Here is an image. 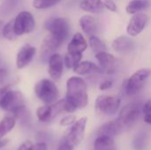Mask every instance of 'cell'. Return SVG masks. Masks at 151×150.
I'll use <instances>...</instances> for the list:
<instances>
[{
	"mask_svg": "<svg viewBox=\"0 0 151 150\" xmlns=\"http://www.w3.org/2000/svg\"><path fill=\"white\" fill-rule=\"evenodd\" d=\"M45 28L49 31V34H50L61 44L67 40L70 34L68 21L61 17L49 19L45 22Z\"/></svg>",
	"mask_w": 151,
	"mask_h": 150,
	"instance_id": "cell-4",
	"label": "cell"
},
{
	"mask_svg": "<svg viewBox=\"0 0 151 150\" xmlns=\"http://www.w3.org/2000/svg\"><path fill=\"white\" fill-rule=\"evenodd\" d=\"M151 76V69L142 68L137 70L124 83V90L129 96L137 95L144 87L145 82Z\"/></svg>",
	"mask_w": 151,
	"mask_h": 150,
	"instance_id": "cell-3",
	"label": "cell"
},
{
	"mask_svg": "<svg viewBox=\"0 0 151 150\" xmlns=\"http://www.w3.org/2000/svg\"><path fill=\"white\" fill-rule=\"evenodd\" d=\"M113 86V80H105L102 81L99 85V89L102 91H105L110 89Z\"/></svg>",
	"mask_w": 151,
	"mask_h": 150,
	"instance_id": "cell-34",
	"label": "cell"
},
{
	"mask_svg": "<svg viewBox=\"0 0 151 150\" xmlns=\"http://www.w3.org/2000/svg\"><path fill=\"white\" fill-rule=\"evenodd\" d=\"M148 21L149 16L143 12H137L133 14L127 27V34L132 37L139 35L146 27Z\"/></svg>",
	"mask_w": 151,
	"mask_h": 150,
	"instance_id": "cell-9",
	"label": "cell"
},
{
	"mask_svg": "<svg viewBox=\"0 0 151 150\" xmlns=\"http://www.w3.org/2000/svg\"><path fill=\"white\" fill-rule=\"evenodd\" d=\"M65 99L71 102L76 108L83 109L88 103V85L80 76H73L66 81Z\"/></svg>",
	"mask_w": 151,
	"mask_h": 150,
	"instance_id": "cell-1",
	"label": "cell"
},
{
	"mask_svg": "<svg viewBox=\"0 0 151 150\" xmlns=\"http://www.w3.org/2000/svg\"><path fill=\"white\" fill-rule=\"evenodd\" d=\"M16 118L13 115L5 116L0 121V137L5 136L8 133H10L16 125Z\"/></svg>",
	"mask_w": 151,
	"mask_h": 150,
	"instance_id": "cell-23",
	"label": "cell"
},
{
	"mask_svg": "<svg viewBox=\"0 0 151 150\" xmlns=\"http://www.w3.org/2000/svg\"><path fill=\"white\" fill-rule=\"evenodd\" d=\"M12 115L15 117L16 119H19L21 121H27L31 118V114L28 109L25 106V104L16 109L12 112Z\"/></svg>",
	"mask_w": 151,
	"mask_h": 150,
	"instance_id": "cell-30",
	"label": "cell"
},
{
	"mask_svg": "<svg viewBox=\"0 0 151 150\" xmlns=\"http://www.w3.org/2000/svg\"><path fill=\"white\" fill-rule=\"evenodd\" d=\"M88 122L87 118H81L79 120L75 121L73 124V126L71 127L68 134L66 135V140L73 146L79 145L83 138H84V133H85V128L86 125Z\"/></svg>",
	"mask_w": 151,
	"mask_h": 150,
	"instance_id": "cell-11",
	"label": "cell"
},
{
	"mask_svg": "<svg viewBox=\"0 0 151 150\" xmlns=\"http://www.w3.org/2000/svg\"><path fill=\"white\" fill-rule=\"evenodd\" d=\"M62 44L57 41L50 34H48L42 40L41 45V58L43 61L49 60L50 57L56 52V50Z\"/></svg>",
	"mask_w": 151,
	"mask_h": 150,
	"instance_id": "cell-13",
	"label": "cell"
},
{
	"mask_svg": "<svg viewBox=\"0 0 151 150\" xmlns=\"http://www.w3.org/2000/svg\"><path fill=\"white\" fill-rule=\"evenodd\" d=\"M73 145H72L67 140H66V138H64L61 141H60V143H59V145H58V150H73Z\"/></svg>",
	"mask_w": 151,
	"mask_h": 150,
	"instance_id": "cell-33",
	"label": "cell"
},
{
	"mask_svg": "<svg viewBox=\"0 0 151 150\" xmlns=\"http://www.w3.org/2000/svg\"><path fill=\"white\" fill-rule=\"evenodd\" d=\"M61 0H33V7L36 10H46L56 4Z\"/></svg>",
	"mask_w": 151,
	"mask_h": 150,
	"instance_id": "cell-29",
	"label": "cell"
},
{
	"mask_svg": "<svg viewBox=\"0 0 151 150\" xmlns=\"http://www.w3.org/2000/svg\"><path fill=\"white\" fill-rule=\"evenodd\" d=\"M80 8L87 12L98 13L104 10V4L102 0H81Z\"/></svg>",
	"mask_w": 151,
	"mask_h": 150,
	"instance_id": "cell-20",
	"label": "cell"
},
{
	"mask_svg": "<svg viewBox=\"0 0 151 150\" xmlns=\"http://www.w3.org/2000/svg\"><path fill=\"white\" fill-rule=\"evenodd\" d=\"M124 128V126L122 123L119 121V119H115L111 120L110 122H107L101 126L97 131H96V135H108V136H115L119 134Z\"/></svg>",
	"mask_w": 151,
	"mask_h": 150,
	"instance_id": "cell-15",
	"label": "cell"
},
{
	"mask_svg": "<svg viewBox=\"0 0 151 150\" xmlns=\"http://www.w3.org/2000/svg\"><path fill=\"white\" fill-rule=\"evenodd\" d=\"M80 26L82 31L88 35H94L98 30V23L96 19L91 15H84L80 20Z\"/></svg>",
	"mask_w": 151,
	"mask_h": 150,
	"instance_id": "cell-19",
	"label": "cell"
},
{
	"mask_svg": "<svg viewBox=\"0 0 151 150\" xmlns=\"http://www.w3.org/2000/svg\"><path fill=\"white\" fill-rule=\"evenodd\" d=\"M88 43H89L90 48L92 49V50L95 53H98V52H101V51H106V50H107V47L104 43V42L102 40H100L95 34L89 36Z\"/></svg>",
	"mask_w": 151,
	"mask_h": 150,
	"instance_id": "cell-28",
	"label": "cell"
},
{
	"mask_svg": "<svg viewBox=\"0 0 151 150\" xmlns=\"http://www.w3.org/2000/svg\"><path fill=\"white\" fill-rule=\"evenodd\" d=\"M24 96L20 91L10 89L0 100V108L12 113L16 109L24 105Z\"/></svg>",
	"mask_w": 151,
	"mask_h": 150,
	"instance_id": "cell-8",
	"label": "cell"
},
{
	"mask_svg": "<svg viewBox=\"0 0 151 150\" xmlns=\"http://www.w3.org/2000/svg\"><path fill=\"white\" fill-rule=\"evenodd\" d=\"M95 150H96V149H95Z\"/></svg>",
	"mask_w": 151,
	"mask_h": 150,
	"instance_id": "cell-42",
	"label": "cell"
},
{
	"mask_svg": "<svg viewBox=\"0 0 151 150\" xmlns=\"http://www.w3.org/2000/svg\"><path fill=\"white\" fill-rule=\"evenodd\" d=\"M144 122L149 125H151V113L144 114Z\"/></svg>",
	"mask_w": 151,
	"mask_h": 150,
	"instance_id": "cell-40",
	"label": "cell"
},
{
	"mask_svg": "<svg viewBox=\"0 0 151 150\" xmlns=\"http://www.w3.org/2000/svg\"><path fill=\"white\" fill-rule=\"evenodd\" d=\"M36 49L29 43H26L19 48L16 55V67L19 70L26 68L34 59Z\"/></svg>",
	"mask_w": 151,
	"mask_h": 150,
	"instance_id": "cell-10",
	"label": "cell"
},
{
	"mask_svg": "<svg viewBox=\"0 0 151 150\" xmlns=\"http://www.w3.org/2000/svg\"><path fill=\"white\" fill-rule=\"evenodd\" d=\"M88 48V42L81 33H75L67 45V52L82 54Z\"/></svg>",
	"mask_w": 151,
	"mask_h": 150,
	"instance_id": "cell-16",
	"label": "cell"
},
{
	"mask_svg": "<svg viewBox=\"0 0 151 150\" xmlns=\"http://www.w3.org/2000/svg\"><path fill=\"white\" fill-rule=\"evenodd\" d=\"M2 35L4 36V39L9 41H14L18 37L14 30V19H12L6 24L4 25L2 30Z\"/></svg>",
	"mask_w": 151,
	"mask_h": 150,
	"instance_id": "cell-26",
	"label": "cell"
},
{
	"mask_svg": "<svg viewBox=\"0 0 151 150\" xmlns=\"http://www.w3.org/2000/svg\"><path fill=\"white\" fill-rule=\"evenodd\" d=\"M82 54H75V53H69L67 52L65 56L63 57L64 65L68 69H73L78 63L81 61Z\"/></svg>",
	"mask_w": 151,
	"mask_h": 150,
	"instance_id": "cell-27",
	"label": "cell"
},
{
	"mask_svg": "<svg viewBox=\"0 0 151 150\" xmlns=\"http://www.w3.org/2000/svg\"><path fill=\"white\" fill-rule=\"evenodd\" d=\"M150 1L149 0H132L128 3L126 7V11L128 14H135L140 12L142 10H145L149 7Z\"/></svg>",
	"mask_w": 151,
	"mask_h": 150,
	"instance_id": "cell-21",
	"label": "cell"
},
{
	"mask_svg": "<svg viewBox=\"0 0 151 150\" xmlns=\"http://www.w3.org/2000/svg\"><path fill=\"white\" fill-rule=\"evenodd\" d=\"M104 8L108 9L111 11H117V5L112 0H105L104 2Z\"/></svg>",
	"mask_w": 151,
	"mask_h": 150,
	"instance_id": "cell-35",
	"label": "cell"
},
{
	"mask_svg": "<svg viewBox=\"0 0 151 150\" xmlns=\"http://www.w3.org/2000/svg\"><path fill=\"white\" fill-rule=\"evenodd\" d=\"M121 100L113 95H101L96 100V110L104 115H114L119 110Z\"/></svg>",
	"mask_w": 151,
	"mask_h": 150,
	"instance_id": "cell-6",
	"label": "cell"
},
{
	"mask_svg": "<svg viewBox=\"0 0 151 150\" xmlns=\"http://www.w3.org/2000/svg\"><path fill=\"white\" fill-rule=\"evenodd\" d=\"M11 88H11V85H9V84H5V85L0 87V100H1V98L5 95V93H6L8 90H10Z\"/></svg>",
	"mask_w": 151,
	"mask_h": 150,
	"instance_id": "cell-39",
	"label": "cell"
},
{
	"mask_svg": "<svg viewBox=\"0 0 151 150\" xmlns=\"http://www.w3.org/2000/svg\"><path fill=\"white\" fill-rule=\"evenodd\" d=\"M75 121H76V117L74 115L70 114V115H67V116L64 117L60 120L59 124H60L61 126H68L73 125Z\"/></svg>",
	"mask_w": 151,
	"mask_h": 150,
	"instance_id": "cell-32",
	"label": "cell"
},
{
	"mask_svg": "<svg viewBox=\"0 0 151 150\" xmlns=\"http://www.w3.org/2000/svg\"><path fill=\"white\" fill-rule=\"evenodd\" d=\"M34 91L37 98L44 104L51 105L58 101L59 90L53 80L42 79L39 80L35 84Z\"/></svg>",
	"mask_w": 151,
	"mask_h": 150,
	"instance_id": "cell-2",
	"label": "cell"
},
{
	"mask_svg": "<svg viewBox=\"0 0 151 150\" xmlns=\"http://www.w3.org/2000/svg\"><path fill=\"white\" fill-rule=\"evenodd\" d=\"M32 150H48V147L44 142H37L33 146Z\"/></svg>",
	"mask_w": 151,
	"mask_h": 150,
	"instance_id": "cell-38",
	"label": "cell"
},
{
	"mask_svg": "<svg viewBox=\"0 0 151 150\" xmlns=\"http://www.w3.org/2000/svg\"><path fill=\"white\" fill-rule=\"evenodd\" d=\"M150 142V135L146 132H139L133 141V147L135 150H145Z\"/></svg>",
	"mask_w": 151,
	"mask_h": 150,
	"instance_id": "cell-22",
	"label": "cell"
},
{
	"mask_svg": "<svg viewBox=\"0 0 151 150\" xmlns=\"http://www.w3.org/2000/svg\"><path fill=\"white\" fill-rule=\"evenodd\" d=\"M8 78H9V71L0 62V87L6 84Z\"/></svg>",
	"mask_w": 151,
	"mask_h": 150,
	"instance_id": "cell-31",
	"label": "cell"
},
{
	"mask_svg": "<svg viewBox=\"0 0 151 150\" xmlns=\"http://www.w3.org/2000/svg\"><path fill=\"white\" fill-rule=\"evenodd\" d=\"M36 117L39 121L41 122H49L53 119V113H52V107L49 104H44L40 106L36 110Z\"/></svg>",
	"mask_w": 151,
	"mask_h": 150,
	"instance_id": "cell-24",
	"label": "cell"
},
{
	"mask_svg": "<svg viewBox=\"0 0 151 150\" xmlns=\"http://www.w3.org/2000/svg\"><path fill=\"white\" fill-rule=\"evenodd\" d=\"M73 72L78 75H87L90 73H102L103 69L90 61H81L73 68Z\"/></svg>",
	"mask_w": 151,
	"mask_h": 150,
	"instance_id": "cell-18",
	"label": "cell"
},
{
	"mask_svg": "<svg viewBox=\"0 0 151 150\" xmlns=\"http://www.w3.org/2000/svg\"><path fill=\"white\" fill-rule=\"evenodd\" d=\"M142 112L144 114L151 113V98L149 99L143 105H142Z\"/></svg>",
	"mask_w": 151,
	"mask_h": 150,
	"instance_id": "cell-37",
	"label": "cell"
},
{
	"mask_svg": "<svg viewBox=\"0 0 151 150\" xmlns=\"http://www.w3.org/2000/svg\"><path fill=\"white\" fill-rule=\"evenodd\" d=\"M35 28V19L28 11H19L14 18V30L18 36L32 33Z\"/></svg>",
	"mask_w": 151,
	"mask_h": 150,
	"instance_id": "cell-5",
	"label": "cell"
},
{
	"mask_svg": "<svg viewBox=\"0 0 151 150\" xmlns=\"http://www.w3.org/2000/svg\"><path fill=\"white\" fill-rule=\"evenodd\" d=\"M96 58L104 72H106L107 73L114 72L116 57L112 54L106 51H101L96 53Z\"/></svg>",
	"mask_w": 151,
	"mask_h": 150,
	"instance_id": "cell-14",
	"label": "cell"
},
{
	"mask_svg": "<svg viewBox=\"0 0 151 150\" xmlns=\"http://www.w3.org/2000/svg\"><path fill=\"white\" fill-rule=\"evenodd\" d=\"M48 73L54 81L59 80L64 72V59L60 54L55 52L48 60Z\"/></svg>",
	"mask_w": 151,
	"mask_h": 150,
	"instance_id": "cell-12",
	"label": "cell"
},
{
	"mask_svg": "<svg viewBox=\"0 0 151 150\" xmlns=\"http://www.w3.org/2000/svg\"><path fill=\"white\" fill-rule=\"evenodd\" d=\"M114 141L111 136L108 135H99L95 142V149L96 150H107L114 146Z\"/></svg>",
	"mask_w": 151,
	"mask_h": 150,
	"instance_id": "cell-25",
	"label": "cell"
},
{
	"mask_svg": "<svg viewBox=\"0 0 151 150\" xmlns=\"http://www.w3.org/2000/svg\"><path fill=\"white\" fill-rule=\"evenodd\" d=\"M33 146H34V144L30 141H26L19 147L18 150H32Z\"/></svg>",
	"mask_w": 151,
	"mask_h": 150,
	"instance_id": "cell-36",
	"label": "cell"
},
{
	"mask_svg": "<svg viewBox=\"0 0 151 150\" xmlns=\"http://www.w3.org/2000/svg\"><path fill=\"white\" fill-rule=\"evenodd\" d=\"M111 47L114 51L119 52V53H126L131 51L134 47V42L132 40V38L126 36V35H121L116 38L112 43Z\"/></svg>",
	"mask_w": 151,
	"mask_h": 150,
	"instance_id": "cell-17",
	"label": "cell"
},
{
	"mask_svg": "<svg viewBox=\"0 0 151 150\" xmlns=\"http://www.w3.org/2000/svg\"><path fill=\"white\" fill-rule=\"evenodd\" d=\"M4 25V21H3L2 19H0V34H2V30H3Z\"/></svg>",
	"mask_w": 151,
	"mask_h": 150,
	"instance_id": "cell-41",
	"label": "cell"
},
{
	"mask_svg": "<svg viewBox=\"0 0 151 150\" xmlns=\"http://www.w3.org/2000/svg\"><path fill=\"white\" fill-rule=\"evenodd\" d=\"M142 112V104L140 102H134L124 106L119 116V121L124 126L133 125L141 116Z\"/></svg>",
	"mask_w": 151,
	"mask_h": 150,
	"instance_id": "cell-7",
	"label": "cell"
}]
</instances>
